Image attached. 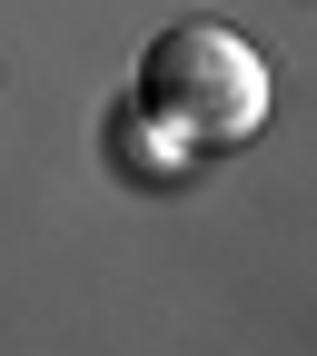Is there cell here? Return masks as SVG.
<instances>
[{"instance_id":"cell-1","label":"cell","mask_w":317,"mask_h":356,"mask_svg":"<svg viewBox=\"0 0 317 356\" xmlns=\"http://www.w3.org/2000/svg\"><path fill=\"white\" fill-rule=\"evenodd\" d=\"M129 99H139L189 159H208V149H238V139L268 129V60L229 20H169L139 50V89H129Z\"/></svg>"},{"instance_id":"cell-2","label":"cell","mask_w":317,"mask_h":356,"mask_svg":"<svg viewBox=\"0 0 317 356\" xmlns=\"http://www.w3.org/2000/svg\"><path fill=\"white\" fill-rule=\"evenodd\" d=\"M109 159H119V178H139V188H169V178H189V149L169 139V129L139 109V99H119L109 109Z\"/></svg>"}]
</instances>
